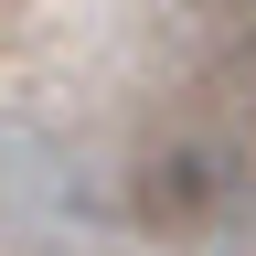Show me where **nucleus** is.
Masks as SVG:
<instances>
[{
  "mask_svg": "<svg viewBox=\"0 0 256 256\" xmlns=\"http://www.w3.org/2000/svg\"><path fill=\"white\" fill-rule=\"evenodd\" d=\"M224 203H235V171H224V150H203V139H182L150 171V214L160 224H214Z\"/></svg>",
  "mask_w": 256,
  "mask_h": 256,
  "instance_id": "nucleus-1",
  "label": "nucleus"
}]
</instances>
